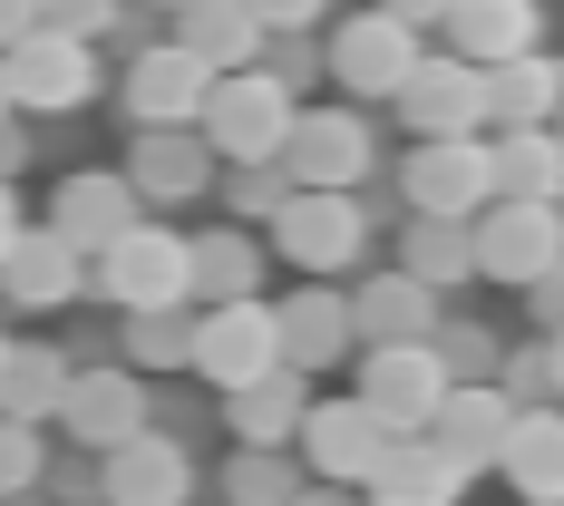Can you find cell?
I'll use <instances>...</instances> for the list:
<instances>
[{
	"instance_id": "cell-40",
	"label": "cell",
	"mask_w": 564,
	"mask_h": 506,
	"mask_svg": "<svg viewBox=\"0 0 564 506\" xmlns=\"http://www.w3.org/2000/svg\"><path fill=\"white\" fill-rule=\"evenodd\" d=\"M380 10H390V20H409V30H438V10H448V0H380Z\"/></svg>"
},
{
	"instance_id": "cell-34",
	"label": "cell",
	"mask_w": 564,
	"mask_h": 506,
	"mask_svg": "<svg viewBox=\"0 0 564 506\" xmlns=\"http://www.w3.org/2000/svg\"><path fill=\"white\" fill-rule=\"evenodd\" d=\"M429 351H438L448 380H497V351H507V341L477 332V322H448V332H429Z\"/></svg>"
},
{
	"instance_id": "cell-31",
	"label": "cell",
	"mask_w": 564,
	"mask_h": 506,
	"mask_svg": "<svg viewBox=\"0 0 564 506\" xmlns=\"http://www.w3.org/2000/svg\"><path fill=\"white\" fill-rule=\"evenodd\" d=\"M58 390H68V360L40 351V341H10V370H0V409L10 419H50Z\"/></svg>"
},
{
	"instance_id": "cell-4",
	"label": "cell",
	"mask_w": 564,
	"mask_h": 506,
	"mask_svg": "<svg viewBox=\"0 0 564 506\" xmlns=\"http://www.w3.org/2000/svg\"><path fill=\"white\" fill-rule=\"evenodd\" d=\"M0 78H10V108L20 117H68L98 98V40L78 30H20L0 50Z\"/></svg>"
},
{
	"instance_id": "cell-44",
	"label": "cell",
	"mask_w": 564,
	"mask_h": 506,
	"mask_svg": "<svg viewBox=\"0 0 564 506\" xmlns=\"http://www.w3.org/2000/svg\"><path fill=\"white\" fill-rule=\"evenodd\" d=\"M292 506H350V487H332V477H322V487H292Z\"/></svg>"
},
{
	"instance_id": "cell-25",
	"label": "cell",
	"mask_w": 564,
	"mask_h": 506,
	"mask_svg": "<svg viewBox=\"0 0 564 506\" xmlns=\"http://www.w3.org/2000/svg\"><path fill=\"white\" fill-rule=\"evenodd\" d=\"M175 50H195L225 78V68H253L263 58V20L243 0H175Z\"/></svg>"
},
{
	"instance_id": "cell-47",
	"label": "cell",
	"mask_w": 564,
	"mask_h": 506,
	"mask_svg": "<svg viewBox=\"0 0 564 506\" xmlns=\"http://www.w3.org/2000/svg\"><path fill=\"white\" fill-rule=\"evenodd\" d=\"M156 10H175V0H156Z\"/></svg>"
},
{
	"instance_id": "cell-5",
	"label": "cell",
	"mask_w": 564,
	"mask_h": 506,
	"mask_svg": "<svg viewBox=\"0 0 564 506\" xmlns=\"http://www.w3.org/2000/svg\"><path fill=\"white\" fill-rule=\"evenodd\" d=\"M88 263H98L88 282L108 292L117 312H156V302H185V234L147 225V215H137L127 234H108V244H98Z\"/></svg>"
},
{
	"instance_id": "cell-7",
	"label": "cell",
	"mask_w": 564,
	"mask_h": 506,
	"mask_svg": "<svg viewBox=\"0 0 564 506\" xmlns=\"http://www.w3.org/2000/svg\"><path fill=\"white\" fill-rule=\"evenodd\" d=\"M438 390H448V370H438L429 341H370V351H360V390H350V399H360L390 439H409V429H429Z\"/></svg>"
},
{
	"instance_id": "cell-45",
	"label": "cell",
	"mask_w": 564,
	"mask_h": 506,
	"mask_svg": "<svg viewBox=\"0 0 564 506\" xmlns=\"http://www.w3.org/2000/svg\"><path fill=\"white\" fill-rule=\"evenodd\" d=\"M0 117H20V108H10V78H0Z\"/></svg>"
},
{
	"instance_id": "cell-28",
	"label": "cell",
	"mask_w": 564,
	"mask_h": 506,
	"mask_svg": "<svg viewBox=\"0 0 564 506\" xmlns=\"http://www.w3.org/2000/svg\"><path fill=\"white\" fill-rule=\"evenodd\" d=\"M263 282L253 234H185V302H243Z\"/></svg>"
},
{
	"instance_id": "cell-16",
	"label": "cell",
	"mask_w": 564,
	"mask_h": 506,
	"mask_svg": "<svg viewBox=\"0 0 564 506\" xmlns=\"http://www.w3.org/2000/svg\"><path fill=\"white\" fill-rule=\"evenodd\" d=\"M117 175H127L137 205H195V195L215 185V157H205L195 127H137V147H127Z\"/></svg>"
},
{
	"instance_id": "cell-33",
	"label": "cell",
	"mask_w": 564,
	"mask_h": 506,
	"mask_svg": "<svg viewBox=\"0 0 564 506\" xmlns=\"http://www.w3.org/2000/svg\"><path fill=\"white\" fill-rule=\"evenodd\" d=\"M292 487H302V477H292L282 449H234V467H225V497L234 506H292Z\"/></svg>"
},
{
	"instance_id": "cell-29",
	"label": "cell",
	"mask_w": 564,
	"mask_h": 506,
	"mask_svg": "<svg viewBox=\"0 0 564 506\" xmlns=\"http://www.w3.org/2000/svg\"><path fill=\"white\" fill-rule=\"evenodd\" d=\"M487 166H497V195H525V205H555V195H564L555 127H507V137L487 147Z\"/></svg>"
},
{
	"instance_id": "cell-21",
	"label": "cell",
	"mask_w": 564,
	"mask_h": 506,
	"mask_svg": "<svg viewBox=\"0 0 564 506\" xmlns=\"http://www.w3.org/2000/svg\"><path fill=\"white\" fill-rule=\"evenodd\" d=\"M273 341H282V360H292V370H332V360H350V351H360L332 282H302L292 302H273Z\"/></svg>"
},
{
	"instance_id": "cell-20",
	"label": "cell",
	"mask_w": 564,
	"mask_h": 506,
	"mask_svg": "<svg viewBox=\"0 0 564 506\" xmlns=\"http://www.w3.org/2000/svg\"><path fill=\"white\" fill-rule=\"evenodd\" d=\"M360 487H370V506H457L467 497V467H457L429 429H409V439L380 449V467H370Z\"/></svg>"
},
{
	"instance_id": "cell-35",
	"label": "cell",
	"mask_w": 564,
	"mask_h": 506,
	"mask_svg": "<svg viewBox=\"0 0 564 506\" xmlns=\"http://www.w3.org/2000/svg\"><path fill=\"white\" fill-rule=\"evenodd\" d=\"M40 457H50V439H40V419H10V409H0V497L40 487Z\"/></svg>"
},
{
	"instance_id": "cell-41",
	"label": "cell",
	"mask_w": 564,
	"mask_h": 506,
	"mask_svg": "<svg viewBox=\"0 0 564 506\" xmlns=\"http://www.w3.org/2000/svg\"><path fill=\"white\" fill-rule=\"evenodd\" d=\"M20 30H40V10H30V0H0V50H10Z\"/></svg>"
},
{
	"instance_id": "cell-6",
	"label": "cell",
	"mask_w": 564,
	"mask_h": 506,
	"mask_svg": "<svg viewBox=\"0 0 564 506\" xmlns=\"http://www.w3.org/2000/svg\"><path fill=\"white\" fill-rule=\"evenodd\" d=\"M282 360V341H273V302H205L195 312V332H185V370H205L215 390H243V380H263Z\"/></svg>"
},
{
	"instance_id": "cell-24",
	"label": "cell",
	"mask_w": 564,
	"mask_h": 506,
	"mask_svg": "<svg viewBox=\"0 0 564 506\" xmlns=\"http://www.w3.org/2000/svg\"><path fill=\"white\" fill-rule=\"evenodd\" d=\"M340 312H350V341H429L438 332V292L409 273H370L360 292H340Z\"/></svg>"
},
{
	"instance_id": "cell-42",
	"label": "cell",
	"mask_w": 564,
	"mask_h": 506,
	"mask_svg": "<svg viewBox=\"0 0 564 506\" xmlns=\"http://www.w3.org/2000/svg\"><path fill=\"white\" fill-rule=\"evenodd\" d=\"M30 225V215H20V185H10V175H0V254H10V234Z\"/></svg>"
},
{
	"instance_id": "cell-8",
	"label": "cell",
	"mask_w": 564,
	"mask_h": 506,
	"mask_svg": "<svg viewBox=\"0 0 564 506\" xmlns=\"http://www.w3.org/2000/svg\"><path fill=\"white\" fill-rule=\"evenodd\" d=\"M390 108L419 137H487V68H467L457 50H419V68L390 88Z\"/></svg>"
},
{
	"instance_id": "cell-36",
	"label": "cell",
	"mask_w": 564,
	"mask_h": 506,
	"mask_svg": "<svg viewBox=\"0 0 564 506\" xmlns=\"http://www.w3.org/2000/svg\"><path fill=\"white\" fill-rule=\"evenodd\" d=\"M497 390L507 399H555V332L525 341V351H497Z\"/></svg>"
},
{
	"instance_id": "cell-27",
	"label": "cell",
	"mask_w": 564,
	"mask_h": 506,
	"mask_svg": "<svg viewBox=\"0 0 564 506\" xmlns=\"http://www.w3.org/2000/svg\"><path fill=\"white\" fill-rule=\"evenodd\" d=\"M234 399V429H243V449H292V429H302V370L292 360H273L263 380H243V390H225Z\"/></svg>"
},
{
	"instance_id": "cell-12",
	"label": "cell",
	"mask_w": 564,
	"mask_h": 506,
	"mask_svg": "<svg viewBox=\"0 0 564 506\" xmlns=\"http://www.w3.org/2000/svg\"><path fill=\"white\" fill-rule=\"evenodd\" d=\"M108 457V477H98V506H185L195 497V457L175 449L166 429H127Z\"/></svg>"
},
{
	"instance_id": "cell-30",
	"label": "cell",
	"mask_w": 564,
	"mask_h": 506,
	"mask_svg": "<svg viewBox=\"0 0 564 506\" xmlns=\"http://www.w3.org/2000/svg\"><path fill=\"white\" fill-rule=\"evenodd\" d=\"M399 273L448 292V282H477V254H467V215H419L409 244H399Z\"/></svg>"
},
{
	"instance_id": "cell-13",
	"label": "cell",
	"mask_w": 564,
	"mask_h": 506,
	"mask_svg": "<svg viewBox=\"0 0 564 506\" xmlns=\"http://www.w3.org/2000/svg\"><path fill=\"white\" fill-rule=\"evenodd\" d=\"M409 205L419 215H477L487 195H497V166H487V137H419V157H409Z\"/></svg>"
},
{
	"instance_id": "cell-18",
	"label": "cell",
	"mask_w": 564,
	"mask_h": 506,
	"mask_svg": "<svg viewBox=\"0 0 564 506\" xmlns=\"http://www.w3.org/2000/svg\"><path fill=\"white\" fill-rule=\"evenodd\" d=\"M302 457H312V477H332V487H360L370 467H380V449H390V429L360 409V399H322V409H302Z\"/></svg>"
},
{
	"instance_id": "cell-43",
	"label": "cell",
	"mask_w": 564,
	"mask_h": 506,
	"mask_svg": "<svg viewBox=\"0 0 564 506\" xmlns=\"http://www.w3.org/2000/svg\"><path fill=\"white\" fill-rule=\"evenodd\" d=\"M20 157H30V137H20V117H0V175L20 166Z\"/></svg>"
},
{
	"instance_id": "cell-26",
	"label": "cell",
	"mask_w": 564,
	"mask_h": 506,
	"mask_svg": "<svg viewBox=\"0 0 564 506\" xmlns=\"http://www.w3.org/2000/svg\"><path fill=\"white\" fill-rule=\"evenodd\" d=\"M555 108H564L555 50H525V58L487 68V127H555Z\"/></svg>"
},
{
	"instance_id": "cell-38",
	"label": "cell",
	"mask_w": 564,
	"mask_h": 506,
	"mask_svg": "<svg viewBox=\"0 0 564 506\" xmlns=\"http://www.w3.org/2000/svg\"><path fill=\"white\" fill-rule=\"evenodd\" d=\"M243 175V185H234V205H243V215H273L282 195H292V175H282V157H263V166H234Z\"/></svg>"
},
{
	"instance_id": "cell-1",
	"label": "cell",
	"mask_w": 564,
	"mask_h": 506,
	"mask_svg": "<svg viewBox=\"0 0 564 506\" xmlns=\"http://www.w3.org/2000/svg\"><path fill=\"white\" fill-rule=\"evenodd\" d=\"M292 88H273L263 68H225L215 88H205V108H195V137H205V157L215 166H263L282 157V127H292Z\"/></svg>"
},
{
	"instance_id": "cell-19",
	"label": "cell",
	"mask_w": 564,
	"mask_h": 506,
	"mask_svg": "<svg viewBox=\"0 0 564 506\" xmlns=\"http://www.w3.org/2000/svg\"><path fill=\"white\" fill-rule=\"evenodd\" d=\"M438 30H448V50L467 58V68H497V58L545 50V10H535V0H448Z\"/></svg>"
},
{
	"instance_id": "cell-10",
	"label": "cell",
	"mask_w": 564,
	"mask_h": 506,
	"mask_svg": "<svg viewBox=\"0 0 564 506\" xmlns=\"http://www.w3.org/2000/svg\"><path fill=\"white\" fill-rule=\"evenodd\" d=\"M322 68H332V78L350 88V98H390L399 78L419 68V30H409V20H390V10L370 0V10H350V20L332 30Z\"/></svg>"
},
{
	"instance_id": "cell-23",
	"label": "cell",
	"mask_w": 564,
	"mask_h": 506,
	"mask_svg": "<svg viewBox=\"0 0 564 506\" xmlns=\"http://www.w3.org/2000/svg\"><path fill=\"white\" fill-rule=\"evenodd\" d=\"M137 225V195H127V175L117 166H78L68 185H58V205H50V234L58 244H78V254H98L108 234Z\"/></svg>"
},
{
	"instance_id": "cell-9",
	"label": "cell",
	"mask_w": 564,
	"mask_h": 506,
	"mask_svg": "<svg viewBox=\"0 0 564 506\" xmlns=\"http://www.w3.org/2000/svg\"><path fill=\"white\" fill-rule=\"evenodd\" d=\"M370 166H380V147H370L360 108H292V127H282L292 185H370Z\"/></svg>"
},
{
	"instance_id": "cell-39",
	"label": "cell",
	"mask_w": 564,
	"mask_h": 506,
	"mask_svg": "<svg viewBox=\"0 0 564 506\" xmlns=\"http://www.w3.org/2000/svg\"><path fill=\"white\" fill-rule=\"evenodd\" d=\"M243 10H253L263 30H312V20H322L332 0H243Z\"/></svg>"
},
{
	"instance_id": "cell-15",
	"label": "cell",
	"mask_w": 564,
	"mask_h": 506,
	"mask_svg": "<svg viewBox=\"0 0 564 506\" xmlns=\"http://www.w3.org/2000/svg\"><path fill=\"white\" fill-rule=\"evenodd\" d=\"M487 467H507V487L525 506H564V419H555V399H516Z\"/></svg>"
},
{
	"instance_id": "cell-3",
	"label": "cell",
	"mask_w": 564,
	"mask_h": 506,
	"mask_svg": "<svg viewBox=\"0 0 564 506\" xmlns=\"http://www.w3.org/2000/svg\"><path fill=\"white\" fill-rule=\"evenodd\" d=\"M467 254H477V282H545L564 273V225L555 205H525V195H487L477 215H467Z\"/></svg>"
},
{
	"instance_id": "cell-37",
	"label": "cell",
	"mask_w": 564,
	"mask_h": 506,
	"mask_svg": "<svg viewBox=\"0 0 564 506\" xmlns=\"http://www.w3.org/2000/svg\"><path fill=\"white\" fill-rule=\"evenodd\" d=\"M30 10H40V30H78V40H98L117 20V0H30Z\"/></svg>"
},
{
	"instance_id": "cell-22",
	"label": "cell",
	"mask_w": 564,
	"mask_h": 506,
	"mask_svg": "<svg viewBox=\"0 0 564 506\" xmlns=\"http://www.w3.org/2000/svg\"><path fill=\"white\" fill-rule=\"evenodd\" d=\"M507 409H516V399L497 390V380H448V390H438V409H429V439H438V449H448L457 467L477 477V467L497 457V429H507Z\"/></svg>"
},
{
	"instance_id": "cell-14",
	"label": "cell",
	"mask_w": 564,
	"mask_h": 506,
	"mask_svg": "<svg viewBox=\"0 0 564 506\" xmlns=\"http://www.w3.org/2000/svg\"><path fill=\"white\" fill-rule=\"evenodd\" d=\"M58 429L78 439V449H117L127 429H147V370H68V390H58V409H50Z\"/></svg>"
},
{
	"instance_id": "cell-11",
	"label": "cell",
	"mask_w": 564,
	"mask_h": 506,
	"mask_svg": "<svg viewBox=\"0 0 564 506\" xmlns=\"http://www.w3.org/2000/svg\"><path fill=\"white\" fill-rule=\"evenodd\" d=\"M205 88H215V68H205L195 50H175V40H147V50L127 58V78H117L127 127H195Z\"/></svg>"
},
{
	"instance_id": "cell-2",
	"label": "cell",
	"mask_w": 564,
	"mask_h": 506,
	"mask_svg": "<svg viewBox=\"0 0 564 506\" xmlns=\"http://www.w3.org/2000/svg\"><path fill=\"white\" fill-rule=\"evenodd\" d=\"M273 254L292 273H350L370 254V205L350 185H292L273 205Z\"/></svg>"
},
{
	"instance_id": "cell-46",
	"label": "cell",
	"mask_w": 564,
	"mask_h": 506,
	"mask_svg": "<svg viewBox=\"0 0 564 506\" xmlns=\"http://www.w3.org/2000/svg\"><path fill=\"white\" fill-rule=\"evenodd\" d=\"M0 370H10V332H0Z\"/></svg>"
},
{
	"instance_id": "cell-32",
	"label": "cell",
	"mask_w": 564,
	"mask_h": 506,
	"mask_svg": "<svg viewBox=\"0 0 564 506\" xmlns=\"http://www.w3.org/2000/svg\"><path fill=\"white\" fill-rule=\"evenodd\" d=\"M185 332H195V302L127 312V370H185Z\"/></svg>"
},
{
	"instance_id": "cell-17",
	"label": "cell",
	"mask_w": 564,
	"mask_h": 506,
	"mask_svg": "<svg viewBox=\"0 0 564 506\" xmlns=\"http://www.w3.org/2000/svg\"><path fill=\"white\" fill-rule=\"evenodd\" d=\"M0 292H10L20 312H68V302L88 292V254L58 244L50 225H20V234H10V254H0Z\"/></svg>"
}]
</instances>
